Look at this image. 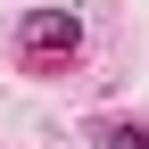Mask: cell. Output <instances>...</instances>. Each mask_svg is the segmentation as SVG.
<instances>
[{"label":"cell","instance_id":"6da1fadb","mask_svg":"<svg viewBox=\"0 0 149 149\" xmlns=\"http://www.w3.org/2000/svg\"><path fill=\"white\" fill-rule=\"evenodd\" d=\"M17 50H25V66H33V74L66 66L74 50H83V17H74V8H33L25 25H17Z\"/></svg>","mask_w":149,"mask_h":149},{"label":"cell","instance_id":"7a4b0ae2","mask_svg":"<svg viewBox=\"0 0 149 149\" xmlns=\"http://www.w3.org/2000/svg\"><path fill=\"white\" fill-rule=\"evenodd\" d=\"M100 149H149V124H100Z\"/></svg>","mask_w":149,"mask_h":149}]
</instances>
